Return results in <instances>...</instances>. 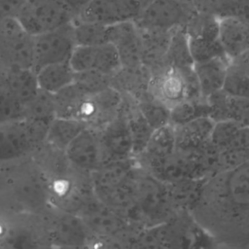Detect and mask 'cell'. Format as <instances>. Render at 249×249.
I'll return each instance as SVG.
<instances>
[{
    "instance_id": "7402d4cb",
    "label": "cell",
    "mask_w": 249,
    "mask_h": 249,
    "mask_svg": "<svg viewBox=\"0 0 249 249\" xmlns=\"http://www.w3.org/2000/svg\"><path fill=\"white\" fill-rule=\"evenodd\" d=\"M182 28L189 38L218 39L219 18L215 14L197 10Z\"/></svg>"
},
{
    "instance_id": "603a6c76",
    "label": "cell",
    "mask_w": 249,
    "mask_h": 249,
    "mask_svg": "<svg viewBox=\"0 0 249 249\" xmlns=\"http://www.w3.org/2000/svg\"><path fill=\"white\" fill-rule=\"evenodd\" d=\"M72 23L77 46H95L109 43V25L86 21L79 18H74Z\"/></svg>"
},
{
    "instance_id": "f1b7e54d",
    "label": "cell",
    "mask_w": 249,
    "mask_h": 249,
    "mask_svg": "<svg viewBox=\"0 0 249 249\" xmlns=\"http://www.w3.org/2000/svg\"><path fill=\"white\" fill-rule=\"evenodd\" d=\"M125 17L129 20H134L148 7L153 0H120Z\"/></svg>"
},
{
    "instance_id": "ac0fdd59",
    "label": "cell",
    "mask_w": 249,
    "mask_h": 249,
    "mask_svg": "<svg viewBox=\"0 0 249 249\" xmlns=\"http://www.w3.org/2000/svg\"><path fill=\"white\" fill-rule=\"evenodd\" d=\"M87 126L88 124L79 119L55 117L50 124L45 143L64 153L68 145Z\"/></svg>"
},
{
    "instance_id": "1f68e13d",
    "label": "cell",
    "mask_w": 249,
    "mask_h": 249,
    "mask_svg": "<svg viewBox=\"0 0 249 249\" xmlns=\"http://www.w3.org/2000/svg\"><path fill=\"white\" fill-rule=\"evenodd\" d=\"M65 9L75 18L91 0H59Z\"/></svg>"
},
{
    "instance_id": "836d02e7",
    "label": "cell",
    "mask_w": 249,
    "mask_h": 249,
    "mask_svg": "<svg viewBox=\"0 0 249 249\" xmlns=\"http://www.w3.org/2000/svg\"><path fill=\"white\" fill-rule=\"evenodd\" d=\"M247 1H249V0H222V2H221V4L220 5H222V4H225V3H237V2H247ZM220 5H219V7H220ZM218 7V8H219ZM218 10V9H217ZM216 14V13H215Z\"/></svg>"
},
{
    "instance_id": "3957f363",
    "label": "cell",
    "mask_w": 249,
    "mask_h": 249,
    "mask_svg": "<svg viewBox=\"0 0 249 249\" xmlns=\"http://www.w3.org/2000/svg\"><path fill=\"white\" fill-rule=\"evenodd\" d=\"M16 18L31 36L53 30L74 19L59 0H26Z\"/></svg>"
},
{
    "instance_id": "d6a6232c",
    "label": "cell",
    "mask_w": 249,
    "mask_h": 249,
    "mask_svg": "<svg viewBox=\"0 0 249 249\" xmlns=\"http://www.w3.org/2000/svg\"><path fill=\"white\" fill-rule=\"evenodd\" d=\"M198 11L215 14L222 0H194Z\"/></svg>"
},
{
    "instance_id": "7c38bea8",
    "label": "cell",
    "mask_w": 249,
    "mask_h": 249,
    "mask_svg": "<svg viewBox=\"0 0 249 249\" xmlns=\"http://www.w3.org/2000/svg\"><path fill=\"white\" fill-rule=\"evenodd\" d=\"M108 39L117 50L123 68L143 65L139 29L134 20H124L108 28Z\"/></svg>"
},
{
    "instance_id": "cb8c5ba5",
    "label": "cell",
    "mask_w": 249,
    "mask_h": 249,
    "mask_svg": "<svg viewBox=\"0 0 249 249\" xmlns=\"http://www.w3.org/2000/svg\"><path fill=\"white\" fill-rule=\"evenodd\" d=\"M136 101L141 113L154 129L169 124L170 109L156 99L150 91Z\"/></svg>"
},
{
    "instance_id": "2e32d148",
    "label": "cell",
    "mask_w": 249,
    "mask_h": 249,
    "mask_svg": "<svg viewBox=\"0 0 249 249\" xmlns=\"http://www.w3.org/2000/svg\"><path fill=\"white\" fill-rule=\"evenodd\" d=\"M142 63L150 71L164 65L173 30L140 28Z\"/></svg>"
},
{
    "instance_id": "9a60e30c",
    "label": "cell",
    "mask_w": 249,
    "mask_h": 249,
    "mask_svg": "<svg viewBox=\"0 0 249 249\" xmlns=\"http://www.w3.org/2000/svg\"><path fill=\"white\" fill-rule=\"evenodd\" d=\"M231 60L227 56H217L194 62L193 69L204 99L224 88Z\"/></svg>"
},
{
    "instance_id": "30bf717a",
    "label": "cell",
    "mask_w": 249,
    "mask_h": 249,
    "mask_svg": "<svg viewBox=\"0 0 249 249\" xmlns=\"http://www.w3.org/2000/svg\"><path fill=\"white\" fill-rule=\"evenodd\" d=\"M75 72L95 70L114 76L122 69L116 48L111 43L95 46H76L69 59Z\"/></svg>"
},
{
    "instance_id": "8fae6325",
    "label": "cell",
    "mask_w": 249,
    "mask_h": 249,
    "mask_svg": "<svg viewBox=\"0 0 249 249\" xmlns=\"http://www.w3.org/2000/svg\"><path fill=\"white\" fill-rule=\"evenodd\" d=\"M100 141L103 149L105 162L134 158L133 142L123 110L101 129H99Z\"/></svg>"
},
{
    "instance_id": "83f0119b",
    "label": "cell",
    "mask_w": 249,
    "mask_h": 249,
    "mask_svg": "<svg viewBox=\"0 0 249 249\" xmlns=\"http://www.w3.org/2000/svg\"><path fill=\"white\" fill-rule=\"evenodd\" d=\"M25 109L12 93L0 83V124L18 121L24 118Z\"/></svg>"
},
{
    "instance_id": "4dcf8cb0",
    "label": "cell",
    "mask_w": 249,
    "mask_h": 249,
    "mask_svg": "<svg viewBox=\"0 0 249 249\" xmlns=\"http://www.w3.org/2000/svg\"><path fill=\"white\" fill-rule=\"evenodd\" d=\"M230 68L238 73L249 76V50L240 56L232 59L230 64Z\"/></svg>"
},
{
    "instance_id": "277c9868",
    "label": "cell",
    "mask_w": 249,
    "mask_h": 249,
    "mask_svg": "<svg viewBox=\"0 0 249 249\" xmlns=\"http://www.w3.org/2000/svg\"><path fill=\"white\" fill-rule=\"evenodd\" d=\"M76 46L72 21L33 36L32 69L37 72L47 65L69 61Z\"/></svg>"
},
{
    "instance_id": "5b68a950",
    "label": "cell",
    "mask_w": 249,
    "mask_h": 249,
    "mask_svg": "<svg viewBox=\"0 0 249 249\" xmlns=\"http://www.w3.org/2000/svg\"><path fill=\"white\" fill-rule=\"evenodd\" d=\"M0 61L6 69L32 68L33 36L21 27L16 18H0Z\"/></svg>"
},
{
    "instance_id": "ffe728a7",
    "label": "cell",
    "mask_w": 249,
    "mask_h": 249,
    "mask_svg": "<svg viewBox=\"0 0 249 249\" xmlns=\"http://www.w3.org/2000/svg\"><path fill=\"white\" fill-rule=\"evenodd\" d=\"M40 89L56 93L60 89L74 83L75 71L69 61L47 65L36 72Z\"/></svg>"
},
{
    "instance_id": "52a82bcc",
    "label": "cell",
    "mask_w": 249,
    "mask_h": 249,
    "mask_svg": "<svg viewBox=\"0 0 249 249\" xmlns=\"http://www.w3.org/2000/svg\"><path fill=\"white\" fill-rule=\"evenodd\" d=\"M92 235L117 237L124 235L131 224L117 209L99 200L96 196L89 199L80 213Z\"/></svg>"
},
{
    "instance_id": "8992f818",
    "label": "cell",
    "mask_w": 249,
    "mask_h": 249,
    "mask_svg": "<svg viewBox=\"0 0 249 249\" xmlns=\"http://www.w3.org/2000/svg\"><path fill=\"white\" fill-rule=\"evenodd\" d=\"M196 11L194 0H153L134 22L140 28L173 30L183 27Z\"/></svg>"
},
{
    "instance_id": "44dd1931",
    "label": "cell",
    "mask_w": 249,
    "mask_h": 249,
    "mask_svg": "<svg viewBox=\"0 0 249 249\" xmlns=\"http://www.w3.org/2000/svg\"><path fill=\"white\" fill-rule=\"evenodd\" d=\"M87 96L74 83L60 89L53 94L55 117L78 119Z\"/></svg>"
},
{
    "instance_id": "e0dca14e",
    "label": "cell",
    "mask_w": 249,
    "mask_h": 249,
    "mask_svg": "<svg viewBox=\"0 0 249 249\" xmlns=\"http://www.w3.org/2000/svg\"><path fill=\"white\" fill-rule=\"evenodd\" d=\"M1 82L9 92L24 106L40 90L36 72L32 68H8Z\"/></svg>"
},
{
    "instance_id": "d4e9b609",
    "label": "cell",
    "mask_w": 249,
    "mask_h": 249,
    "mask_svg": "<svg viewBox=\"0 0 249 249\" xmlns=\"http://www.w3.org/2000/svg\"><path fill=\"white\" fill-rule=\"evenodd\" d=\"M24 118L52 123L55 118L53 94L40 89L25 106Z\"/></svg>"
},
{
    "instance_id": "7a4b0ae2",
    "label": "cell",
    "mask_w": 249,
    "mask_h": 249,
    "mask_svg": "<svg viewBox=\"0 0 249 249\" xmlns=\"http://www.w3.org/2000/svg\"><path fill=\"white\" fill-rule=\"evenodd\" d=\"M49 123L20 119L0 124V160H13L26 156L45 143Z\"/></svg>"
},
{
    "instance_id": "6da1fadb",
    "label": "cell",
    "mask_w": 249,
    "mask_h": 249,
    "mask_svg": "<svg viewBox=\"0 0 249 249\" xmlns=\"http://www.w3.org/2000/svg\"><path fill=\"white\" fill-rule=\"evenodd\" d=\"M189 214L218 243L249 248V160L208 174Z\"/></svg>"
},
{
    "instance_id": "ba28073f",
    "label": "cell",
    "mask_w": 249,
    "mask_h": 249,
    "mask_svg": "<svg viewBox=\"0 0 249 249\" xmlns=\"http://www.w3.org/2000/svg\"><path fill=\"white\" fill-rule=\"evenodd\" d=\"M66 160L82 173L90 174L104 164L105 159L99 129L85 127L64 151Z\"/></svg>"
},
{
    "instance_id": "f546056e",
    "label": "cell",
    "mask_w": 249,
    "mask_h": 249,
    "mask_svg": "<svg viewBox=\"0 0 249 249\" xmlns=\"http://www.w3.org/2000/svg\"><path fill=\"white\" fill-rule=\"evenodd\" d=\"M26 0H0V18H16Z\"/></svg>"
},
{
    "instance_id": "484cf974",
    "label": "cell",
    "mask_w": 249,
    "mask_h": 249,
    "mask_svg": "<svg viewBox=\"0 0 249 249\" xmlns=\"http://www.w3.org/2000/svg\"><path fill=\"white\" fill-rule=\"evenodd\" d=\"M113 76L95 71L86 70L75 72L74 84L87 95L98 93L112 87Z\"/></svg>"
},
{
    "instance_id": "d6986e66",
    "label": "cell",
    "mask_w": 249,
    "mask_h": 249,
    "mask_svg": "<svg viewBox=\"0 0 249 249\" xmlns=\"http://www.w3.org/2000/svg\"><path fill=\"white\" fill-rule=\"evenodd\" d=\"M75 18L112 25L126 18L120 0H91Z\"/></svg>"
},
{
    "instance_id": "5bb4252c",
    "label": "cell",
    "mask_w": 249,
    "mask_h": 249,
    "mask_svg": "<svg viewBox=\"0 0 249 249\" xmlns=\"http://www.w3.org/2000/svg\"><path fill=\"white\" fill-rule=\"evenodd\" d=\"M218 38L231 61L249 50V22L230 16L219 18Z\"/></svg>"
},
{
    "instance_id": "4316f807",
    "label": "cell",
    "mask_w": 249,
    "mask_h": 249,
    "mask_svg": "<svg viewBox=\"0 0 249 249\" xmlns=\"http://www.w3.org/2000/svg\"><path fill=\"white\" fill-rule=\"evenodd\" d=\"M189 48L194 62L203 61L217 56H227L219 38H189Z\"/></svg>"
},
{
    "instance_id": "9c48e42d",
    "label": "cell",
    "mask_w": 249,
    "mask_h": 249,
    "mask_svg": "<svg viewBox=\"0 0 249 249\" xmlns=\"http://www.w3.org/2000/svg\"><path fill=\"white\" fill-rule=\"evenodd\" d=\"M124 94L114 87L88 95L82 105L78 119L89 126L101 129L122 110Z\"/></svg>"
},
{
    "instance_id": "4fadbf2b",
    "label": "cell",
    "mask_w": 249,
    "mask_h": 249,
    "mask_svg": "<svg viewBox=\"0 0 249 249\" xmlns=\"http://www.w3.org/2000/svg\"><path fill=\"white\" fill-rule=\"evenodd\" d=\"M50 234L56 245L66 247L85 246L92 236L81 216L62 210L54 218Z\"/></svg>"
}]
</instances>
